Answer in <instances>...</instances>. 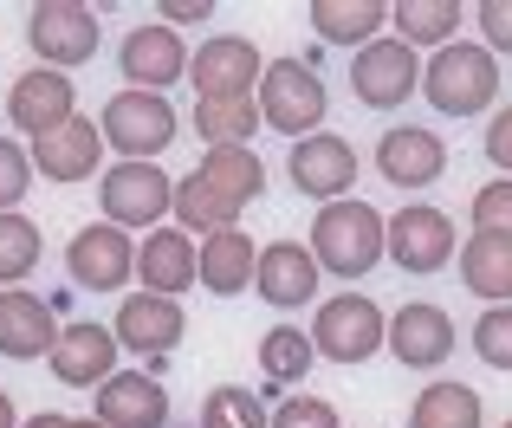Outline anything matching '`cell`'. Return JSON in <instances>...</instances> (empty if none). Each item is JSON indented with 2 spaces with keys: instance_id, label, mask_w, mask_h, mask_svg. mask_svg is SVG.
Listing matches in <instances>:
<instances>
[{
  "instance_id": "obj_1",
  "label": "cell",
  "mask_w": 512,
  "mask_h": 428,
  "mask_svg": "<svg viewBox=\"0 0 512 428\" xmlns=\"http://www.w3.org/2000/svg\"><path fill=\"white\" fill-rule=\"evenodd\" d=\"M266 189V163L253 150H208L195 176L175 182V227L182 234H221V227H240V214L260 202Z\"/></svg>"
},
{
  "instance_id": "obj_2",
  "label": "cell",
  "mask_w": 512,
  "mask_h": 428,
  "mask_svg": "<svg viewBox=\"0 0 512 428\" xmlns=\"http://www.w3.org/2000/svg\"><path fill=\"white\" fill-rule=\"evenodd\" d=\"M312 253H318L325 273L363 279L389 253V221L370 202H357V195H350V202H325L318 221H312Z\"/></svg>"
},
{
  "instance_id": "obj_3",
  "label": "cell",
  "mask_w": 512,
  "mask_h": 428,
  "mask_svg": "<svg viewBox=\"0 0 512 428\" xmlns=\"http://www.w3.org/2000/svg\"><path fill=\"white\" fill-rule=\"evenodd\" d=\"M422 98L435 104L441 117H480L493 98H500V59L474 39H454L428 59L422 72Z\"/></svg>"
},
{
  "instance_id": "obj_4",
  "label": "cell",
  "mask_w": 512,
  "mask_h": 428,
  "mask_svg": "<svg viewBox=\"0 0 512 428\" xmlns=\"http://www.w3.org/2000/svg\"><path fill=\"white\" fill-rule=\"evenodd\" d=\"M260 117L266 130H286L292 143L318 137L325 130V111H331V91L325 78H318L312 59H266V78H260Z\"/></svg>"
},
{
  "instance_id": "obj_5",
  "label": "cell",
  "mask_w": 512,
  "mask_h": 428,
  "mask_svg": "<svg viewBox=\"0 0 512 428\" xmlns=\"http://www.w3.org/2000/svg\"><path fill=\"white\" fill-rule=\"evenodd\" d=\"M98 130H104L111 150H124V163H156V156L182 137V117H175V104L163 98V91H130L124 85L98 111Z\"/></svg>"
},
{
  "instance_id": "obj_6",
  "label": "cell",
  "mask_w": 512,
  "mask_h": 428,
  "mask_svg": "<svg viewBox=\"0 0 512 428\" xmlns=\"http://www.w3.org/2000/svg\"><path fill=\"white\" fill-rule=\"evenodd\" d=\"M312 344H318V357H331V364H344V370L370 364L376 351H389V318L370 292H338V299L318 305Z\"/></svg>"
},
{
  "instance_id": "obj_7",
  "label": "cell",
  "mask_w": 512,
  "mask_h": 428,
  "mask_svg": "<svg viewBox=\"0 0 512 428\" xmlns=\"http://www.w3.org/2000/svg\"><path fill=\"white\" fill-rule=\"evenodd\" d=\"M98 7H78V0H39L33 13H26V46H33L39 65H52V72H78L85 59H98Z\"/></svg>"
},
{
  "instance_id": "obj_8",
  "label": "cell",
  "mask_w": 512,
  "mask_h": 428,
  "mask_svg": "<svg viewBox=\"0 0 512 428\" xmlns=\"http://www.w3.org/2000/svg\"><path fill=\"white\" fill-rule=\"evenodd\" d=\"M98 202H104V221L111 227H163V214H175V182L163 176L156 163H117L98 176Z\"/></svg>"
},
{
  "instance_id": "obj_9",
  "label": "cell",
  "mask_w": 512,
  "mask_h": 428,
  "mask_svg": "<svg viewBox=\"0 0 512 428\" xmlns=\"http://www.w3.org/2000/svg\"><path fill=\"white\" fill-rule=\"evenodd\" d=\"M65 273H72L78 292H124L137 279V240L111 221H91L65 247Z\"/></svg>"
},
{
  "instance_id": "obj_10",
  "label": "cell",
  "mask_w": 512,
  "mask_h": 428,
  "mask_svg": "<svg viewBox=\"0 0 512 428\" xmlns=\"http://www.w3.org/2000/svg\"><path fill=\"white\" fill-rule=\"evenodd\" d=\"M350 91H357V104H370V111H396V104H409L415 91H422L415 46H402L396 33L370 39V46L350 59Z\"/></svg>"
},
{
  "instance_id": "obj_11",
  "label": "cell",
  "mask_w": 512,
  "mask_h": 428,
  "mask_svg": "<svg viewBox=\"0 0 512 428\" xmlns=\"http://www.w3.org/2000/svg\"><path fill=\"white\" fill-rule=\"evenodd\" d=\"M266 78V59L253 39L240 33H214L195 46V59H188V85H195V98H253Z\"/></svg>"
},
{
  "instance_id": "obj_12",
  "label": "cell",
  "mask_w": 512,
  "mask_h": 428,
  "mask_svg": "<svg viewBox=\"0 0 512 428\" xmlns=\"http://www.w3.org/2000/svg\"><path fill=\"white\" fill-rule=\"evenodd\" d=\"M78 117V85L72 72H52V65H33V72H20L7 85V124L26 130V137H52V130H65Z\"/></svg>"
},
{
  "instance_id": "obj_13",
  "label": "cell",
  "mask_w": 512,
  "mask_h": 428,
  "mask_svg": "<svg viewBox=\"0 0 512 428\" xmlns=\"http://www.w3.org/2000/svg\"><path fill=\"white\" fill-rule=\"evenodd\" d=\"M286 176H292V189L312 195L318 208H325V202H350V182H357V150H350V137H338V130H318V137L292 143Z\"/></svg>"
},
{
  "instance_id": "obj_14",
  "label": "cell",
  "mask_w": 512,
  "mask_h": 428,
  "mask_svg": "<svg viewBox=\"0 0 512 428\" xmlns=\"http://www.w3.org/2000/svg\"><path fill=\"white\" fill-rule=\"evenodd\" d=\"M389 260H396L402 273H415V279L441 273V266L454 260V221L441 208H428V202L389 214Z\"/></svg>"
},
{
  "instance_id": "obj_15",
  "label": "cell",
  "mask_w": 512,
  "mask_h": 428,
  "mask_svg": "<svg viewBox=\"0 0 512 428\" xmlns=\"http://www.w3.org/2000/svg\"><path fill=\"white\" fill-rule=\"evenodd\" d=\"M389 351L402 370H441L454 357V318L435 299H409L389 312Z\"/></svg>"
},
{
  "instance_id": "obj_16",
  "label": "cell",
  "mask_w": 512,
  "mask_h": 428,
  "mask_svg": "<svg viewBox=\"0 0 512 428\" xmlns=\"http://www.w3.org/2000/svg\"><path fill=\"white\" fill-rule=\"evenodd\" d=\"M117 72L130 78V91H169L175 78H188V46L175 26H130L117 46Z\"/></svg>"
},
{
  "instance_id": "obj_17",
  "label": "cell",
  "mask_w": 512,
  "mask_h": 428,
  "mask_svg": "<svg viewBox=\"0 0 512 428\" xmlns=\"http://www.w3.org/2000/svg\"><path fill=\"white\" fill-rule=\"evenodd\" d=\"M318 279H325V266H318L312 247H299V240H273V247H260L253 292H260L273 312H299V305L318 299Z\"/></svg>"
},
{
  "instance_id": "obj_18",
  "label": "cell",
  "mask_w": 512,
  "mask_h": 428,
  "mask_svg": "<svg viewBox=\"0 0 512 428\" xmlns=\"http://www.w3.org/2000/svg\"><path fill=\"white\" fill-rule=\"evenodd\" d=\"M52 377L65 383V390H104V383L117 377V331L111 325H65L59 344H52Z\"/></svg>"
},
{
  "instance_id": "obj_19",
  "label": "cell",
  "mask_w": 512,
  "mask_h": 428,
  "mask_svg": "<svg viewBox=\"0 0 512 428\" xmlns=\"http://www.w3.org/2000/svg\"><path fill=\"white\" fill-rule=\"evenodd\" d=\"M59 331L65 325L52 318V305L39 299V292H26V286L0 292V357H13V364H39V357H52Z\"/></svg>"
},
{
  "instance_id": "obj_20",
  "label": "cell",
  "mask_w": 512,
  "mask_h": 428,
  "mask_svg": "<svg viewBox=\"0 0 512 428\" xmlns=\"http://www.w3.org/2000/svg\"><path fill=\"white\" fill-rule=\"evenodd\" d=\"M111 331H117V344H130L137 357H163V351L182 344L188 318H182V299H163V292H130V299L117 305Z\"/></svg>"
},
{
  "instance_id": "obj_21",
  "label": "cell",
  "mask_w": 512,
  "mask_h": 428,
  "mask_svg": "<svg viewBox=\"0 0 512 428\" xmlns=\"http://www.w3.org/2000/svg\"><path fill=\"white\" fill-rule=\"evenodd\" d=\"M376 169H383V182H396V189H428V182H441V169H448V143L422 124H396L376 143Z\"/></svg>"
},
{
  "instance_id": "obj_22",
  "label": "cell",
  "mask_w": 512,
  "mask_h": 428,
  "mask_svg": "<svg viewBox=\"0 0 512 428\" xmlns=\"http://www.w3.org/2000/svg\"><path fill=\"white\" fill-rule=\"evenodd\" d=\"M137 279H143V292L182 299V292L201 279V247H195V234H182V227H156V234H143V247H137Z\"/></svg>"
},
{
  "instance_id": "obj_23",
  "label": "cell",
  "mask_w": 512,
  "mask_h": 428,
  "mask_svg": "<svg viewBox=\"0 0 512 428\" xmlns=\"http://www.w3.org/2000/svg\"><path fill=\"white\" fill-rule=\"evenodd\" d=\"M104 163V130L91 124V117H72L65 130H52V137L33 143V169L46 182H91Z\"/></svg>"
},
{
  "instance_id": "obj_24",
  "label": "cell",
  "mask_w": 512,
  "mask_h": 428,
  "mask_svg": "<svg viewBox=\"0 0 512 428\" xmlns=\"http://www.w3.org/2000/svg\"><path fill=\"white\" fill-rule=\"evenodd\" d=\"M98 422L104 428H169V390L150 370H117L98 390Z\"/></svg>"
},
{
  "instance_id": "obj_25",
  "label": "cell",
  "mask_w": 512,
  "mask_h": 428,
  "mask_svg": "<svg viewBox=\"0 0 512 428\" xmlns=\"http://www.w3.org/2000/svg\"><path fill=\"white\" fill-rule=\"evenodd\" d=\"M253 273H260V247H253V234L221 227V234L201 240V286H208L214 299H234V292H247Z\"/></svg>"
},
{
  "instance_id": "obj_26",
  "label": "cell",
  "mask_w": 512,
  "mask_h": 428,
  "mask_svg": "<svg viewBox=\"0 0 512 428\" xmlns=\"http://www.w3.org/2000/svg\"><path fill=\"white\" fill-rule=\"evenodd\" d=\"M260 130H266L260 98H195V137L208 150H253Z\"/></svg>"
},
{
  "instance_id": "obj_27",
  "label": "cell",
  "mask_w": 512,
  "mask_h": 428,
  "mask_svg": "<svg viewBox=\"0 0 512 428\" xmlns=\"http://www.w3.org/2000/svg\"><path fill=\"white\" fill-rule=\"evenodd\" d=\"M409 428H487V403H480V390H467L461 377H435V383L415 390Z\"/></svg>"
},
{
  "instance_id": "obj_28",
  "label": "cell",
  "mask_w": 512,
  "mask_h": 428,
  "mask_svg": "<svg viewBox=\"0 0 512 428\" xmlns=\"http://www.w3.org/2000/svg\"><path fill=\"white\" fill-rule=\"evenodd\" d=\"M312 364H318L312 331H299V325L260 331V377H266V390H292L299 396V383L312 377Z\"/></svg>"
},
{
  "instance_id": "obj_29",
  "label": "cell",
  "mask_w": 512,
  "mask_h": 428,
  "mask_svg": "<svg viewBox=\"0 0 512 428\" xmlns=\"http://www.w3.org/2000/svg\"><path fill=\"white\" fill-rule=\"evenodd\" d=\"M461 279L487 305H512V240L500 234H467L461 240Z\"/></svg>"
},
{
  "instance_id": "obj_30",
  "label": "cell",
  "mask_w": 512,
  "mask_h": 428,
  "mask_svg": "<svg viewBox=\"0 0 512 428\" xmlns=\"http://www.w3.org/2000/svg\"><path fill=\"white\" fill-rule=\"evenodd\" d=\"M467 20L461 0H396L389 7V26H396L402 46H454V26Z\"/></svg>"
},
{
  "instance_id": "obj_31",
  "label": "cell",
  "mask_w": 512,
  "mask_h": 428,
  "mask_svg": "<svg viewBox=\"0 0 512 428\" xmlns=\"http://www.w3.org/2000/svg\"><path fill=\"white\" fill-rule=\"evenodd\" d=\"M312 26L318 39H331V46H370L376 26H389V7L383 0H312Z\"/></svg>"
},
{
  "instance_id": "obj_32",
  "label": "cell",
  "mask_w": 512,
  "mask_h": 428,
  "mask_svg": "<svg viewBox=\"0 0 512 428\" xmlns=\"http://www.w3.org/2000/svg\"><path fill=\"white\" fill-rule=\"evenodd\" d=\"M39 260H46V234H39L26 214H0V292L33 279Z\"/></svg>"
},
{
  "instance_id": "obj_33",
  "label": "cell",
  "mask_w": 512,
  "mask_h": 428,
  "mask_svg": "<svg viewBox=\"0 0 512 428\" xmlns=\"http://www.w3.org/2000/svg\"><path fill=\"white\" fill-rule=\"evenodd\" d=\"M201 428H273V416H266V403L253 390L214 383V390L201 396Z\"/></svg>"
},
{
  "instance_id": "obj_34",
  "label": "cell",
  "mask_w": 512,
  "mask_h": 428,
  "mask_svg": "<svg viewBox=\"0 0 512 428\" xmlns=\"http://www.w3.org/2000/svg\"><path fill=\"white\" fill-rule=\"evenodd\" d=\"M26 189H33V150L0 137V214H20Z\"/></svg>"
},
{
  "instance_id": "obj_35",
  "label": "cell",
  "mask_w": 512,
  "mask_h": 428,
  "mask_svg": "<svg viewBox=\"0 0 512 428\" xmlns=\"http://www.w3.org/2000/svg\"><path fill=\"white\" fill-rule=\"evenodd\" d=\"M467 214H474V234H500V240H512V176L487 182V189H474Z\"/></svg>"
},
{
  "instance_id": "obj_36",
  "label": "cell",
  "mask_w": 512,
  "mask_h": 428,
  "mask_svg": "<svg viewBox=\"0 0 512 428\" xmlns=\"http://www.w3.org/2000/svg\"><path fill=\"white\" fill-rule=\"evenodd\" d=\"M474 351H480V364L512 370V305H487V312H480V325H474Z\"/></svg>"
},
{
  "instance_id": "obj_37",
  "label": "cell",
  "mask_w": 512,
  "mask_h": 428,
  "mask_svg": "<svg viewBox=\"0 0 512 428\" xmlns=\"http://www.w3.org/2000/svg\"><path fill=\"white\" fill-rule=\"evenodd\" d=\"M273 428H344V422H338V409H331L325 396L299 390V396H286V403L273 409Z\"/></svg>"
},
{
  "instance_id": "obj_38",
  "label": "cell",
  "mask_w": 512,
  "mask_h": 428,
  "mask_svg": "<svg viewBox=\"0 0 512 428\" xmlns=\"http://www.w3.org/2000/svg\"><path fill=\"white\" fill-rule=\"evenodd\" d=\"M474 20H480V33H487V52H506L512 59V0H480Z\"/></svg>"
},
{
  "instance_id": "obj_39",
  "label": "cell",
  "mask_w": 512,
  "mask_h": 428,
  "mask_svg": "<svg viewBox=\"0 0 512 428\" xmlns=\"http://www.w3.org/2000/svg\"><path fill=\"white\" fill-rule=\"evenodd\" d=\"M487 163L500 169V176H512V104L493 111V124H487Z\"/></svg>"
},
{
  "instance_id": "obj_40",
  "label": "cell",
  "mask_w": 512,
  "mask_h": 428,
  "mask_svg": "<svg viewBox=\"0 0 512 428\" xmlns=\"http://www.w3.org/2000/svg\"><path fill=\"white\" fill-rule=\"evenodd\" d=\"M163 20L169 26H208L214 7H208V0H163Z\"/></svg>"
},
{
  "instance_id": "obj_41",
  "label": "cell",
  "mask_w": 512,
  "mask_h": 428,
  "mask_svg": "<svg viewBox=\"0 0 512 428\" xmlns=\"http://www.w3.org/2000/svg\"><path fill=\"white\" fill-rule=\"evenodd\" d=\"M65 422H72V416H52V409H39V416H26L20 428H65Z\"/></svg>"
},
{
  "instance_id": "obj_42",
  "label": "cell",
  "mask_w": 512,
  "mask_h": 428,
  "mask_svg": "<svg viewBox=\"0 0 512 428\" xmlns=\"http://www.w3.org/2000/svg\"><path fill=\"white\" fill-rule=\"evenodd\" d=\"M0 428H20V416H13V396L0 390Z\"/></svg>"
},
{
  "instance_id": "obj_43",
  "label": "cell",
  "mask_w": 512,
  "mask_h": 428,
  "mask_svg": "<svg viewBox=\"0 0 512 428\" xmlns=\"http://www.w3.org/2000/svg\"><path fill=\"white\" fill-rule=\"evenodd\" d=\"M65 428H104V422H98V416H72Z\"/></svg>"
},
{
  "instance_id": "obj_44",
  "label": "cell",
  "mask_w": 512,
  "mask_h": 428,
  "mask_svg": "<svg viewBox=\"0 0 512 428\" xmlns=\"http://www.w3.org/2000/svg\"><path fill=\"white\" fill-rule=\"evenodd\" d=\"M506 428H512V422H506Z\"/></svg>"
}]
</instances>
